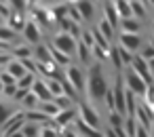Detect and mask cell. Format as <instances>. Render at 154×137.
I'll list each match as a JSON object with an SVG mask.
<instances>
[{
    "instance_id": "cell-3",
    "label": "cell",
    "mask_w": 154,
    "mask_h": 137,
    "mask_svg": "<svg viewBox=\"0 0 154 137\" xmlns=\"http://www.w3.org/2000/svg\"><path fill=\"white\" fill-rule=\"evenodd\" d=\"M63 72H66V80L78 91V95H80V97L87 95V72H85V68L78 65V63H72V65L66 68Z\"/></svg>"
},
{
    "instance_id": "cell-34",
    "label": "cell",
    "mask_w": 154,
    "mask_h": 137,
    "mask_svg": "<svg viewBox=\"0 0 154 137\" xmlns=\"http://www.w3.org/2000/svg\"><path fill=\"white\" fill-rule=\"evenodd\" d=\"M110 61H112V65L116 68V70H122L125 65H122V59H120V53H118V47L116 44H112V49H110Z\"/></svg>"
},
{
    "instance_id": "cell-43",
    "label": "cell",
    "mask_w": 154,
    "mask_h": 137,
    "mask_svg": "<svg viewBox=\"0 0 154 137\" xmlns=\"http://www.w3.org/2000/svg\"><path fill=\"white\" fill-rule=\"evenodd\" d=\"M103 103L110 108V112H114V91H112V89L108 91V95H106V101H103Z\"/></svg>"
},
{
    "instance_id": "cell-37",
    "label": "cell",
    "mask_w": 154,
    "mask_h": 137,
    "mask_svg": "<svg viewBox=\"0 0 154 137\" xmlns=\"http://www.w3.org/2000/svg\"><path fill=\"white\" fill-rule=\"evenodd\" d=\"M0 82H2L5 87H13V84H17V80H15L7 70H0Z\"/></svg>"
},
{
    "instance_id": "cell-20",
    "label": "cell",
    "mask_w": 154,
    "mask_h": 137,
    "mask_svg": "<svg viewBox=\"0 0 154 137\" xmlns=\"http://www.w3.org/2000/svg\"><path fill=\"white\" fill-rule=\"evenodd\" d=\"M32 53H34V47H30V44H15L13 47V51H11V55H13V59H19V61H23V59H30L32 57Z\"/></svg>"
},
{
    "instance_id": "cell-47",
    "label": "cell",
    "mask_w": 154,
    "mask_h": 137,
    "mask_svg": "<svg viewBox=\"0 0 154 137\" xmlns=\"http://www.w3.org/2000/svg\"><path fill=\"white\" fill-rule=\"evenodd\" d=\"M2 91H5V84H2V82H0V97H2Z\"/></svg>"
},
{
    "instance_id": "cell-5",
    "label": "cell",
    "mask_w": 154,
    "mask_h": 137,
    "mask_svg": "<svg viewBox=\"0 0 154 137\" xmlns=\"http://www.w3.org/2000/svg\"><path fill=\"white\" fill-rule=\"evenodd\" d=\"M78 118L85 122V124H89V126H93V129H97V131H101V116L97 114V110H95V105H91L89 101H78Z\"/></svg>"
},
{
    "instance_id": "cell-12",
    "label": "cell",
    "mask_w": 154,
    "mask_h": 137,
    "mask_svg": "<svg viewBox=\"0 0 154 137\" xmlns=\"http://www.w3.org/2000/svg\"><path fill=\"white\" fill-rule=\"evenodd\" d=\"M19 110H17V105L13 103V101H0V131H2V126L17 114Z\"/></svg>"
},
{
    "instance_id": "cell-30",
    "label": "cell",
    "mask_w": 154,
    "mask_h": 137,
    "mask_svg": "<svg viewBox=\"0 0 154 137\" xmlns=\"http://www.w3.org/2000/svg\"><path fill=\"white\" fill-rule=\"evenodd\" d=\"M131 11H133V17L141 21V19L146 17V2H139V0H131Z\"/></svg>"
},
{
    "instance_id": "cell-8",
    "label": "cell",
    "mask_w": 154,
    "mask_h": 137,
    "mask_svg": "<svg viewBox=\"0 0 154 137\" xmlns=\"http://www.w3.org/2000/svg\"><path fill=\"white\" fill-rule=\"evenodd\" d=\"M23 124H26V114L19 110L5 126H2V131H0V137H11V135H17V133H21V129H23Z\"/></svg>"
},
{
    "instance_id": "cell-15",
    "label": "cell",
    "mask_w": 154,
    "mask_h": 137,
    "mask_svg": "<svg viewBox=\"0 0 154 137\" xmlns=\"http://www.w3.org/2000/svg\"><path fill=\"white\" fill-rule=\"evenodd\" d=\"M32 93H34L38 99H40V103H45V101H53V95H51V91H49V87H47L45 78H38V80L34 82Z\"/></svg>"
},
{
    "instance_id": "cell-41",
    "label": "cell",
    "mask_w": 154,
    "mask_h": 137,
    "mask_svg": "<svg viewBox=\"0 0 154 137\" xmlns=\"http://www.w3.org/2000/svg\"><path fill=\"white\" fill-rule=\"evenodd\" d=\"M40 137H59V131L57 129H51V126H42Z\"/></svg>"
},
{
    "instance_id": "cell-28",
    "label": "cell",
    "mask_w": 154,
    "mask_h": 137,
    "mask_svg": "<svg viewBox=\"0 0 154 137\" xmlns=\"http://www.w3.org/2000/svg\"><path fill=\"white\" fill-rule=\"evenodd\" d=\"M51 53H53V61H55L61 70H66V68L72 65V57H68L66 53H61V51H57V49H53V47H51Z\"/></svg>"
},
{
    "instance_id": "cell-9",
    "label": "cell",
    "mask_w": 154,
    "mask_h": 137,
    "mask_svg": "<svg viewBox=\"0 0 154 137\" xmlns=\"http://www.w3.org/2000/svg\"><path fill=\"white\" fill-rule=\"evenodd\" d=\"M112 91H114V112H118L120 116L127 118V89H125V84L116 82L112 87Z\"/></svg>"
},
{
    "instance_id": "cell-44",
    "label": "cell",
    "mask_w": 154,
    "mask_h": 137,
    "mask_svg": "<svg viewBox=\"0 0 154 137\" xmlns=\"http://www.w3.org/2000/svg\"><path fill=\"white\" fill-rule=\"evenodd\" d=\"M11 61H13V55H11V53H0V65L7 68Z\"/></svg>"
},
{
    "instance_id": "cell-2",
    "label": "cell",
    "mask_w": 154,
    "mask_h": 137,
    "mask_svg": "<svg viewBox=\"0 0 154 137\" xmlns=\"http://www.w3.org/2000/svg\"><path fill=\"white\" fill-rule=\"evenodd\" d=\"M122 84H125V89H127L129 93H133L135 97H141V99H143V95H146V91H148V82H146L137 72H133L131 68H127V70L122 72Z\"/></svg>"
},
{
    "instance_id": "cell-46",
    "label": "cell",
    "mask_w": 154,
    "mask_h": 137,
    "mask_svg": "<svg viewBox=\"0 0 154 137\" xmlns=\"http://www.w3.org/2000/svg\"><path fill=\"white\" fill-rule=\"evenodd\" d=\"M148 68H150V74H152V78H154V59L148 61Z\"/></svg>"
},
{
    "instance_id": "cell-16",
    "label": "cell",
    "mask_w": 154,
    "mask_h": 137,
    "mask_svg": "<svg viewBox=\"0 0 154 137\" xmlns=\"http://www.w3.org/2000/svg\"><path fill=\"white\" fill-rule=\"evenodd\" d=\"M72 126L76 129L78 137H106V135H103V131H97V129H93V126L85 124L80 118H76V122H74Z\"/></svg>"
},
{
    "instance_id": "cell-26",
    "label": "cell",
    "mask_w": 154,
    "mask_h": 137,
    "mask_svg": "<svg viewBox=\"0 0 154 137\" xmlns=\"http://www.w3.org/2000/svg\"><path fill=\"white\" fill-rule=\"evenodd\" d=\"M45 82H47V87H49L53 99L66 95V93H63V80H57V78H45Z\"/></svg>"
},
{
    "instance_id": "cell-19",
    "label": "cell",
    "mask_w": 154,
    "mask_h": 137,
    "mask_svg": "<svg viewBox=\"0 0 154 137\" xmlns=\"http://www.w3.org/2000/svg\"><path fill=\"white\" fill-rule=\"evenodd\" d=\"M118 30H120V34H139V30H141V21H139V19H135V17L122 19Z\"/></svg>"
},
{
    "instance_id": "cell-35",
    "label": "cell",
    "mask_w": 154,
    "mask_h": 137,
    "mask_svg": "<svg viewBox=\"0 0 154 137\" xmlns=\"http://www.w3.org/2000/svg\"><path fill=\"white\" fill-rule=\"evenodd\" d=\"M143 103H146V108L154 114V84L148 87V91H146V95H143Z\"/></svg>"
},
{
    "instance_id": "cell-4",
    "label": "cell",
    "mask_w": 154,
    "mask_h": 137,
    "mask_svg": "<svg viewBox=\"0 0 154 137\" xmlns=\"http://www.w3.org/2000/svg\"><path fill=\"white\" fill-rule=\"evenodd\" d=\"M51 47L53 49H57V51H61V53H66L68 57H76V49H78V40L74 38V36H70V34H63V32H55L53 34V42H51Z\"/></svg>"
},
{
    "instance_id": "cell-6",
    "label": "cell",
    "mask_w": 154,
    "mask_h": 137,
    "mask_svg": "<svg viewBox=\"0 0 154 137\" xmlns=\"http://www.w3.org/2000/svg\"><path fill=\"white\" fill-rule=\"evenodd\" d=\"M118 42L125 51L133 53V55H139L141 49H143V38L141 34H118Z\"/></svg>"
},
{
    "instance_id": "cell-36",
    "label": "cell",
    "mask_w": 154,
    "mask_h": 137,
    "mask_svg": "<svg viewBox=\"0 0 154 137\" xmlns=\"http://www.w3.org/2000/svg\"><path fill=\"white\" fill-rule=\"evenodd\" d=\"M78 42H85L89 49H93L95 47V38H93V32L91 30H82V36H80V40Z\"/></svg>"
},
{
    "instance_id": "cell-40",
    "label": "cell",
    "mask_w": 154,
    "mask_h": 137,
    "mask_svg": "<svg viewBox=\"0 0 154 137\" xmlns=\"http://www.w3.org/2000/svg\"><path fill=\"white\" fill-rule=\"evenodd\" d=\"M146 61H150V59H154V44H150V47H143L141 49V53H139Z\"/></svg>"
},
{
    "instance_id": "cell-21",
    "label": "cell",
    "mask_w": 154,
    "mask_h": 137,
    "mask_svg": "<svg viewBox=\"0 0 154 137\" xmlns=\"http://www.w3.org/2000/svg\"><path fill=\"white\" fill-rule=\"evenodd\" d=\"M5 70H7V72H9V74H11L15 80H17V82H19V80H21V78L28 74V70L23 68V63H21L19 59H13V61H11V63H9Z\"/></svg>"
},
{
    "instance_id": "cell-33",
    "label": "cell",
    "mask_w": 154,
    "mask_h": 137,
    "mask_svg": "<svg viewBox=\"0 0 154 137\" xmlns=\"http://www.w3.org/2000/svg\"><path fill=\"white\" fill-rule=\"evenodd\" d=\"M38 80V76L36 74H26L19 82H17V87L19 89H26V91H32V87H34V82Z\"/></svg>"
},
{
    "instance_id": "cell-31",
    "label": "cell",
    "mask_w": 154,
    "mask_h": 137,
    "mask_svg": "<svg viewBox=\"0 0 154 137\" xmlns=\"http://www.w3.org/2000/svg\"><path fill=\"white\" fill-rule=\"evenodd\" d=\"M137 120L135 118H131V116H127L125 118V126H122V131H125V135L127 137H135V133H137Z\"/></svg>"
},
{
    "instance_id": "cell-17",
    "label": "cell",
    "mask_w": 154,
    "mask_h": 137,
    "mask_svg": "<svg viewBox=\"0 0 154 137\" xmlns=\"http://www.w3.org/2000/svg\"><path fill=\"white\" fill-rule=\"evenodd\" d=\"M76 118H78V110H63V112H59L55 122L59 129H66V126H72L76 122Z\"/></svg>"
},
{
    "instance_id": "cell-29",
    "label": "cell",
    "mask_w": 154,
    "mask_h": 137,
    "mask_svg": "<svg viewBox=\"0 0 154 137\" xmlns=\"http://www.w3.org/2000/svg\"><path fill=\"white\" fill-rule=\"evenodd\" d=\"M93 57L97 59V63H106V61H110V49H103V47L95 44L93 47Z\"/></svg>"
},
{
    "instance_id": "cell-11",
    "label": "cell",
    "mask_w": 154,
    "mask_h": 137,
    "mask_svg": "<svg viewBox=\"0 0 154 137\" xmlns=\"http://www.w3.org/2000/svg\"><path fill=\"white\" fill-rule=\"evenodd\" d=\"M32 57H34V61L38 63V65H49V63H53V53H51V44H38V47H34V53H32Z\"/></svg>"
},
{
    "instance_id": "cell-38",
    "label": "cell",
    "mask_w": 154,
    "mask_h": 137,
    "mask_svg": "<svg viewBox=\"0 0 154 137\" xmlns=\"http://www.w3.org/2000/svg\"><path fill=\"white\" fill-rule=\"evenodd\" d=\"M17 84H13V87H5V91H2V97L7 99V101H13L15 99V95H17Z\"/></svg>"
},
{
    "instance_id": "cell-23",
    "label": "cell",
    "mask_w": 154,
    "mask_h": 137,
    "mask_svg": "<svg viewBox=\"0 0 154 137\" xmlns=\"http://www.w3.org/2000/svg\"><path fill=\"white\" fill-rule=\"evenodd\" d=\"M38 110H40L47 118H51V120H55V118L59 116V112H61V110H59V105H57L55 101H45V103H40V105H38Z\"/></svg>"
},
{
    "instance_id": "cell-24",
    "label": "cell",
    "mask_w": 154,
    "mask_h": 137,
    "mask_svg": "<svg viewBox=\"0 0 154 137\" xmlns=\"http://www.w3.org/2000/svg\"><path fill=\"white\" fill-rule=\"evenodd\" d=\"M114 7H116V11H118L120 21H122V19L133 17V11H131V0H116V2H114Z\"/></svg>"
},
{
    "instance_id": "cell-14",
    "label": "cell",
    "mask_w": 154,
    "mask_h": 137,
    "mask_svg": "<svg viewBox=\"0 0 154 137\" xmlns=\"http://www.w3.org/2000/svg\"><path fill=\"white\" fill-rule=\"evenodd\" d=\"M101 7H103V19H106L114 30H118V28H120V17H118V11H116V7H114V2H103Z\"/></svg>"
},
{
    "instance_id": "cell-27",
    "label": "cell",
    "mask_w": 154,
    "mask_h": 137,
    "mask_svg": "<svg viewBox=\"0 0 154 137\" xmlns=\"http://www.w3.org/2000/svg\"><path fill=\"white\" fill-rule=\"evenodd\" d=\"M97 30H99V32H101V36H103V38H106V40H108V42L112 44V40H114V34H116V30H114V28H112V26H110V23H108V21H106L103 17L99 19V23H97Z\"/></svg>"
},
{
    "instance_id": "cell-39",
    "label": "cell",
    "mask_w": 154,
    "mask_h": 137,
    "mask_svg": "<svg viewBox=\"0 0 154 137\" xmlns=\"http://www.w3.org/2000/svg\"><path fill=\"white\" fill-rule=\"evenodd\" d=\"M17 89H19V87H17ZM28 95H30V91H26V89H19V91H17V95H15V99H13V103H15V105H21V101H23Z\"/></svg>"
},
{
    "instance_id": "cell-25",
    "label": "cell",
    "mask_w": 154,
    "mask_h": 137,
    "mask_svg": "<svg viewBox=\"0 0 154 137\" xmlns=\"http://www.w3.org/2000/svg\"><path fill=\"white\" fill-rule=\"evenodd\" d=\"M17 38V32H13L7 23H2L0 26V42H7V44H11V47H15V40Z\"/></svg>"
},
{
    "instance_id": "cell-45",
    "label": "cell",
    "mask_w": 154,
    "mask_h": 137,
    "mask_svg": "<svg viewBox=\"0 0 154 137\" xmlns=\"http://www.w3.org/2000/svg\"><path fill=\"white\" fill-rule=\"evenodd\" d=\"M103 135H106V137H120V135H118V133H116L114 129H110V126H108V129L103 131Z\"/></svg>"
},
{
    "instance_id": "cell-7",
    "label": "cell",
    "mask_w": 154,
    "mask_h": 137,
    "mask_svg": "<svg viewBox=\"0 0 154 137\" xmlns=\"http://www.w3.org/2000/svg\"><path fill=\"white\" fill-rule=\"evenodd\" d=\"M42 30H40V26L30 17L28 19V23H26V30H23V40H26V44H30V47H38V44H42Z\"/></svg>"
},
{
    "instance_id": "cell-1",
    "label": "cell",
    "mask_w": 154,
    "mask_h": 137,
    "mask_svg": "<svg viewBox=\"0 0 154 137\" xmlns=\"http://www.w3.org/2000/svg\"><path fill=\"white\" fill-rule=\"evenodd\" d=\"M110 89H112V87L108 84V80H106V76H103L101 63L95 61V63L87 70V97H89L91 105H93V103H95V105H97V103H103Z\"/></svg>"
},
{
    "instance_id": "cell-32",
    "label": "cell",
    "mask_w": 154,
    "mask_h": 137,
    "mask_svg": "<svg viewBox=\"0 0 154 137\" xmlns=\"http://www.w3.org/2000/svg\"><path fill=\"white\" fill-rule=\"evenodd\" d=\"M40 131H42V126L32 124V122H26L23 129H21V135L23 137H40Z\"/></svg>"
},
{
    "instance_id": "cell-10",
    "label": "cell",
    "mask_w": 154,
    "mask_h": 137,
    "mask_svg": "<svg viewBox=\"0 0 154 137\" xmlns=\"http://www.w3.org/2000/svg\"><path fill=\"white\" fill-rule=\"evenodd\" d=\"M28 19H30V15L28 13H19V11H11V17L7 19V26L13 30V32H21L23 34V30H26V23H28Z\"/></svg>"
},
{
    "instance_id": "cell-18",
    "label": "cell",
    "mask_w": 154,
    "mask_h": 137,
    "mask_svg": "<svg viewBox=\"0 0 154 137\" xmlns=\"http://www.w3.org/2000/svg\"><path fill=\"white\" fill-rule=\"evenodd\" d=\"M76 59L82 63V65H93V49H89L85 42H78V49H76Z\"/></svg>"
},
{
    "instance_id": "cell-22",
    "label": "cell",
    "mask_w": 154,
    "mask_h": 137,
    "mask_svg": "<svg viewBox=\"0 0 154 137\" xmlns=\"http://www.w3.org/2000/svg\"><path fill=\"white\" fill-rule=\"evenodd\" d=\"M23 114H26V122H32V124H38V126H45V124L51 120V118H47L38 108H36V110H30V112H23Z\"/></svg>"
},
{
    "instance_id": "cell-13",
    "label": "cell",
    "mask_w": 154,
    "mask_h": 137,
    "mask_svg": "<svg viewBox=\"0 0 154 137\" xmlns=\"http://www.w3.org/2000/svg\"><path fill=\"white\" fill-rule=\"evenodd\" d=\"M74 7L78 9L82 21H87V23L93 21V17H95V2H89V0H78V2H74Z\"/></svg>"
},
{
    "instance_id": "cell-42",
    "label": "cell",
    "mask_w": 154,
    "mask_h": 137,
    "mask_svg": "<svg viewBox=\"0 0 154 137\" xmlns=\"http://www.w3.org/2000/svg\"><path fill=\"white\" fill-rule=\"evenodd\" d=\"M59 137H78V133H76L74 126H66V129L59 131Z\"/></svg>"
}]
</instances>
